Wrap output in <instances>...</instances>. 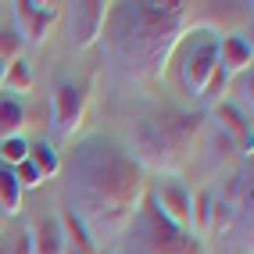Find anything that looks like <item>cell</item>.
Returning a JSON list of instances; mask_svg holds the SVG:
<instances>
[{
  "label": "cell",
  "mask_w": 254,
  "mask_h": 254,
  "mask_svg": "<svg viewBox=\"0 0 254 254\" xmlns=\"http://www.w3.org/2000/svg\"><path fill=\"white\" fill-rule=\"evenodd\" d=\"M154 208L179 229H190V190L179 183H161L154 190Z\"/></svg>",
  "instance_id": "cell-9"
},
{
  "label": "cell",
  "mask_w": 254,
  "mask_h": 254,
  "mask_svg": "<svg viewBox=\"0 0 254 254\" xmlns=\"http://www.w3.org/2000/svg\"><path fill=\"white\" fill-rule=\"evenodd\" d=\"M29 244H32V254H61L58 218H40V222L29 229Z\"/></svg>",
  "instance_id": "cell-13"
},
{
  "label": "cell",
  "mask_w": 254,
  "mask_h": 254,
  "mask_svg": "<svg viewBox=\"0 0 254 254\" xmlns=\"http://www.w3.org/2000/svg\"><path fill=\"white\" fill-rule=\"evenodd\" d=\"M0 254H32V244H29V229H18L4 236V247H0Z\"/></svg>",
  "instance_id": "cell-20"
},
{
  "label": "cell",
  "mask_w": 254,
  "mask_h": 254,
  "mask_svg": "<svg viewBox=\"0 0 254 254\" xmlns=\"http://www.w3.org/2000/svg\"><path fill=\"white\" fill-rule=\"evenodd\" d=\"M251 61H254V47H251L247 36H226L218 43V68L226 75L251 72Z\"/></svg>",
  "instance_id": "cell-10"
},
{
  "label": "cell",
  "mask_w": 254,
  "mask_h": 254,
  "mask_svg": "<svg viewBox=\"0 0 254 254\" xmlns=\"http://www.w3.org/2000/svg\"><path fill=\"white\" fill-rule=\"evenodd\" d=\"M108 254H204V247L190 229L172 226L154 204H143L136 222L108 247Z\"/></svg>",
  "instance_id": "cell-4"
},
{
  "label": "cell",
  "mask_w": 254,
  "mask_h": 254,
  "mask_svg": "<svg viewBox=\"0 0 254 254\" xmlns=\"http://www.w3.org/2000/svg\"><path fill=\"white\" fill-rule=\"evenodd\" d=\"M0 208L7 215H18L22 211V186L14 183V172L0 165Z\"/></svg>",
  "instance_id": "cell-16"
},
{
  "label": "cell",
  "mask_w": 254,
  "mask_h": 254,
  "mask_svg": "<svg viewBox=\"0 0 254 254\" xmlns=\"http://www.w3.org/2000/svg\"><path fill=\"white\" fill-rule=\"evenodd\" d=\"M115 4H100V0H79L68 4V43L72 50H90L93 43H100L104 25L111 18Z\"/></svg>",
  "instance_id": "cell-7"
},
{
  "label": "cell",
  "mask_w": 254,
  "mask_h": 254,
  "mask_svg": "<svg viewBox=\"0 0 254 254\" xmlns=\"http://www.w3.org/2000/svg\"><path fill=\"white\" fill-rule=\"evenodd\" d=\"M22 40H18V32L14 29H0V64H11V61H18L22 58Z\"/></svg>",
  "instance_id": "cell-18"
},
{
  "label": "cell",
  "mask_w": 254,
  "mask_h": 254,
  "mask_svg": "<svg viewBox=\"0 0 254 254\" xmlns=\"http://www.w3.org/2000/svg\"><path fill=\"white\" fill-rule=\"evenodd\" d=\"M4 68H7V64H0V86H4Z\"/></svg>",
  "instance_id": "cell-23"
},
{
  "label": "cell",
  "mask_w": 254,
  "mask_h": 254,
  "mask_svg": "<svg viewBox=\"0 0 254 254\" xmlns=\"http://www.w3.org/2000/svg\"><path fill=\"white\" fill-rule=\"evenodd\" d=\"M86 118V93L75 82H58V90L50 93V132L58 140H75Z\"/></svg>",
  "instance_id": "cell-6"
},
{
  "label": "cell",
  "mask_w": 254,
  "mask_h": 254,
  "mask_svg": "<svg viewBox=\"0 0 254 254\" xmlns=\"http://www.w3.org/2000/svg\"><path fill=\"white\" fill-rule=\"evenodd\" d=\"M32 82H36V75H32V64H29L25 58H18V61H11L7 68H4V86H0V90H7V97L22 100V97L32 93Z\"/></svg>",
  "instance_id": "cell-12"
},
{
  "label": "cell",
  "mask_w": 254,
  "mask_h": 254,
  "mask_svg": "<svg viewBox=\"0 0 254 254\" xmlns=\"http://www.w3.org/2000/svg\"><path fill=\"white\" fill-rule=\"evenodd\" d=\"M29 165L40 172V179H54V176L61 172V158H58L54 143H47V140L29 143Z\"/></svg>",
  "instance_id": "cell-15"
},
{
  "label": "cell",
  "mask_w": 254,
  "mask_h": 254,
  "mask_svg": "<svg viewBox=\"0 0 254 254\" xmlns=\"http://www.w3.org/2000/svg\"><path fill=\"white\" fill-rule=\"evenodd\" d=\"M233 200H226V197H215L211 200V226L208 229H215V233H226L229 229V222H233Z\"/></svg>",
  "instance_id": "cell-19"
},
{
  "label": "cell",
  "mask_w": 254,
  "mask_h": 254,
  "mask_svg": "<svg viewBox=\"0 0 254 254\" xmlns=\"http://www.w3.org/2000/svg\"><path fill=\"white\" fill-rule=\"evenodd\" d=\"M25 158H29V140H22V136L0 140V165L4 168H18Z\"/></svg>",
  "instance_id": "cell-17"
},
{
  "label": "cell",
  "mask_w": 254,
  "mask_h": 254,
  "mask_svg": "<svg viewBox=\"0 0 254 254\" xmlns=\"http://www.w3.org/2000/svg\"><path fill=\"white\" fill-rule=\"evenodd\" d=\"M58 229H61V254H100L93 247V240L82 233V226L64 208L58 211Z\"/></svg>",
  "instance_id": "cell-11"
},
{
  "label": "cell",
  "mask_w": 254,
  "mask_h": 254,
  "mask_svg": "<svg viewBox=\"0 0 254 254\" xmlns=\"http://www.w3.org/2000/svg\"><path fill=\"white\" fill-rule=\"evenodd\" d=\"M215 115H218V122H222V129L236 132V136L244 132V115H240V111H233V108H226V104H215Z\"/></svg>",
  "instance_id": "cell-22"
},
{
  "label": "cell",
  "mask_w": 254,
  "mask_h": 254,
  "mask_svg": "<svg viewBox=\"0 0 254 254\" xmlns=\"http://www.w3.org/2000/svg\"><path fill=\"white\" fill-rule=\"evenodd\" d=\"M215 68H218V36H211L208 29H193L179 54V82L186 97H204V86Z\"/></svg>",
  "instance_id": "cell-5"
},
{
  "label": "cell",
  "mask_w": 254,
  "mask_h": 254,
  "mask_svg": "<svg viewBox=\"0 0 254 254\" xmlns=\"http://www.w3.org/2000/svg\"><path fill=\"white\" fill-rule=\"evenodd\" d=\"M11 14H14V32H18V40L36 47L43 43V36L50 32L61 18V4H36V0H18V4H11Z\"/></svg>",
  "instance_id": "cell-8"
},
{
  "label": "cell",
  "mask_w": 254,
  "mask_h": 254,
  "mask_svg": "<svg viewBox=\"0 0 254 254\" xmlns=\"http://www.w3.org/2000/svg\"><path fill=\"white\" fill-rule=\"evenodd\" d=\"M25 104L14 97H0V140H11V136H22V126H25Z\"/></svg>",
  "instance_id": "cell-14"
},
{
  "label": "cell",
  "mask_w": 254,
  "mask_h": 254,
  "mask_svg": "<svg viewBox=\"0 0 254 254\" xmlns=\"http://www.w3.org/2000/svg\"><path fill=\"white\" fill-rule=\"evenodd\" d=\"M108 36V61L111 72L129 86H147L165 75L176 47L186 32H193L190 4L183 0H140L122 4L115 14Z\"/></svg>",
  "instance_id": "cell-2"
},
{
  "label": "cell",
  "mask_w": 254,
  "mask_h": 254,
  "mask_svg": "<svg viewBox=\"0 0 254 254\" xmlns=\"http://www.w3.org/2000/svg\"><path fill=\"white\" fill-rule=\"evenodd\" d=\"M197 129H200L197 115L165 111L158 118H143L129 129V158L140 168H150V172L179 176L190 161Z\"/></svg>",
  "instance_id": "cell-3"
},
{
  "label": "cell",
  "mask_w": 254,
  "mask_h": 254,
  "mask_svg": "<svg viewBox=\"0 0 254 254\" xmlns=\"http://www.w3.org/2000/svg\"><path fill=\"white\" fill-rule=\"evenodd\" d=\"M11 172H14V183H18L22 190H36V186L43 183V179H40V172H36V168L29 165V158H25V161H22L18 168H11Z\"/></svg>",
  "instance_id": "cell-21"
},
{
  "label": "cell",
  "mask_w": 254,
  "mask_h": 254,
  "mask_svg": "<svg viewBox=\"0 0 254 254\" xmlns=\"http://www.w3.org/2000/svg\"><path fill=\"white\" fill-rule=\"evenodd\" d=\"M64 200L82 233L100 251L115 244L147 204V176L126 150L104 140H90L72 154V172L64 183Z\"/></svg>",
  "instance_id": "cell-1"
}]
</instances>
